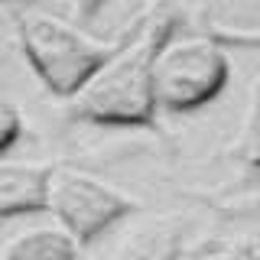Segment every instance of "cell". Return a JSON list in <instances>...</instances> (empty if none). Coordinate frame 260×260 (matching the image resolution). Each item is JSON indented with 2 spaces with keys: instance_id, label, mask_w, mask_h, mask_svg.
Returning <instances> with one entry per match:
<instances>
[{
  "instance_id": "obj_1",
  "label": "cell",
  "mask_w": 260,
  "mask_h": 260,
  "mask_svg": "<svg viewBox=\"0 0 260 260\" xmlns=\"http://www.w3.org/2000/svg\"><path fill=\"white\" fill-rule=\"evenodd\" d=\"M173 29V16H156L124 32L117 52L75 98H69V117L94 127H156L159 108L153 91V62Z\"/></svg>"
},
{
  "instance_id": "obj_2",
  "label": "cell",
  "mask_w": 260,
  "mask_h": 260,
  "mask_svg": "<svg viewBox=\"0 0 260 260\" xmlns=\"http://www.w3.org/2000/svg\"><path fill=\"white\" fill-rule=\"evenodd\" d=\"M13 23L29 69L55 98H65V101L75 98L91 81V75L117 52L120 39H124L120 36L114 43H98L78 26L65 23L62 16L39 10L32 4L16 7Z\"/></svg>"
},
{
  "instance_id": "obj_3",
  "label": "cell",
  "mask_w": 260,
  "mask_h": 260,
  "mask_svg": "<svg viewBox=\"0 0 260 260\" xmlns=\"http://www.w3.org/2000/svg\"><path fill=\"white\" fill-rule=\"evenodd\" d=\"M228 75V55L211 36L173 29L153 62L156 108L169 114L199 111L224 91Z\"/></svg>"
},
{
  "instance_id": "obj_4",
  "label": "cell",
  "mask_w": 260,
  "mask_h": 260,
  "mask_svg": "<svg viewBox=\"0 0 260 260\" xmlns=\"http://www.w3.org/2000/svg\"><path fill=\"white\" fill-rule=\"evenodd\" d=\"M46 211L55 215L65 231L81 247L94 244L101 234H108L114 224H120L137 211V202L124 192L111 189L98 176L75 166H52L46 192Z\"/></svg>"
},
{
  "instance_id": "obj_5",
  "label": "cell",
  "mask_w": 260,
  "mask_h": 260,
  "mask_svg": "<svg viewBox=\"0 0 260 260\" xmlns=\"http://www.w3.org/2000/svg\"><path fill=\"white\" fill-rule=\"evenodd\" d=\"M49 176H52V166L13 162L7 156L0 159V221L46 211Z\"/></svg>"
},
{
  "instance_id": "obj_6",
  "label": "cell",
  "mask_w": 260,
  "mask_h": 260,
  "mask_svg": "<svg viewBox=\"0 0 260 260\" xmlns=\"http://www.w3.org/2000/svg\"><path fill=\"white\" fill-rule=\"evenodd\" d=\"M182 257V221L173 215H156L130 231L117 260H179Z\"/></svg>"
},
{
  "instance_id": "obj_7",
  "label": "cell",
  "mask_w": 260,
  "mask_h": 260,
  "mask_svg": "<svg viewBox=\"0 0 260 260\" xmlns=\"http://www.w3.org/2000/svg\"><path fill=\"white\" fill-rule=\"evenodd\" d=\"M81 244L65 231L55 228H32L7 244V260H78Z\"/></svg>"
},
{
  "instance_id": "obj_8",
  "label": "cell",
  "mask_w": 260,
  "mask_h": 260,
  "mask_svg": "<svg viewBox=\"0 0 260 260\" xmlns=\"http://www.w3.org/2000/svg\"><path fill=\"white\" fill-rule=\"evenodd\" d=\"M238 159L250 176L260 173V78L250 88L247 114H244V127H241V140H238Z\"/></svg>"
},
{
  "instance_id": "obj_9",
  "label": "cell",
  "mask_w": 260,
  "mask_h": 260,
  "mask_svg": "<svg viewBox=\"0 0 260 260\" xmlns=\"http://www.w3.org/2000/svg\"><path fill=\"white\" fill-rule=\"evenodd\" d=\"M20 137H23V114H20V108H16L13 101H7V98H0V159L20 143Z\"/></svg>"
},
{
  "instance_id": "obj_10",
  "label": "cell",
  "mask_w": 260,
  "mask_h": 260,
  "mask_svg": "<svg viewBox=\"0 0 260 260\" xmlns=\"http://www.w3.org/2000/svg\"><path fill=\"white\" fill-rule=\"evenodd\" d=\"M108 4V0H75V13H78V20L81 23H88L91 16H98V10Z\"/></svg>"
},
{
  "instance_id": "obj_11",
  "label": "cell",
  "mask_w": 260,
  "mask_h": 260,
  "mask_svg": "<svg viewBox=\"0 0 260 260\" xmlns=\"http://www.w3.org/2000/svg\"><path fill=\"white\" fill-rule=\"evenodd\" d=\"M244 260H257V257H244Z\"/></svg>"
},
{
  "instance_id": "obj_12",
  "label": "cell",
  "mask_w": 260,
  "mask_h": 260,
  "mask_svg": "<svg viewBox=\"0 0 260 260\" xmlns=\"http://www.w3.org/2000/svg\"><path fill=\"white\" fill-rule=\"evenodd\" d=\"M0 260H7V257H0Z\"/></svg>"
}]
</instances>
